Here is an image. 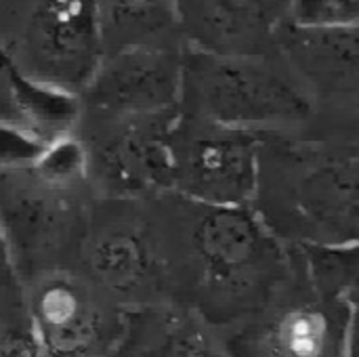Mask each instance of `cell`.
Masks as SVG:
<instances>
[{
    "label": "cell",
    "instance_id": "5",
    "mask_svg": "<svg viewBox=\"0 0 359 357\" xmlns=\"http://www.w3.org/2000/svg\"><path fill=\"white\" fill-rule=\"evenodd\" d=\"M17 53L32 78L80 93L105 55L97 0H38Z\"/></svg>",
    "mask_w": 359,
    "mask_h": 357
},
{
    "label": "cell",
    "instance_id": "10",
    "mask_svg": "<svg viewBox=\"0 0 359 357\" xmlns=\"http://www.w3.org/2000/svg\"><path fill=\"white\" fill-rule=\"evenodd\" d=\"M0 76L8 86L21 124L27 130H32L46 143L57 137L76 133L82 112L78 93L32 78L19 67L15 57L2 46H0Z\"/></svg>",
    "mask_w": 359,
    "mask_h": 357
},
{
    "label": "cell",
    "instance_id": "9",
    "mask_svg": "<svg viewBox=\"0 0 359 357\" xmlns=\"http://www.w3.org/2000/svg\"><path fill=\"white\" fill-rule=\"evenodd\" d=\"M105 55L124 48L183 50L175 0H97Z\"/></svg>",
    "mask_w": 359,
    "mask_h": 357
},
{
    "label": "cell",
    "instance_id": "15",
    "mask_svg": "<svg viewBox=\"0 0 359 357\" xmlns=\"http://www.w3.org/2000/svg\"><path fill=\"white\" fill-rule=\"evenodd\" d=\"M290 21L303 27H359V0H292Z\"/></svg>",
    "mask_w": 359,
    "mask_h": 357
},
{
    "label": "cell",
    "instance_id": "3",
    "mask_svg": "<svg viewBox=\"0 0 359 357\" xmlns=\"http://www.w3.org/2000/svg\"><path fill=\"white\" fill-rule=\"evenodd\" d=\"M177 112L139 116L80 114L76 135L86 151V177L95 196L145 200L170 191L168 133Z\"/></svg>",
    "mask_w": 359,
    "mask_h": 357
},
{
    "label": "cell",
    "instance_id": "16",
    "mask_svg": "<svg viewBox=\"0 0 359 357\" xmlns=\"http://www.w3.org/2000/svg\"><path fill=\"white\" fill-rule=\"evenodd\" d=\"M44 145L46 141L27 130L23 124L0 120V168L34 164Z\"/></svg>",
    "mask_w": 359,
    "mask_h": 357
},
{
    "label": "cell",
    "instance_id": "1",
    "mask_svg": "<svg viewBox=\"0 0 359 357\" xmlns=\"http://www.w3.org/2000/svg\"><path fill=\"white\" fill-rule=\"evenodd\" d=\"M257 213L301 244L359 242V156L261 139Z\"/></svg>",
    "mask_w": 359,
    "mask_h": 357
},
{
    "label": "cell",
    "instance_id": "2",
    "mask_svg": "<svg viewBox=\"0 0 359 357\" xmlns=\"http://www.w3.org/2000/svg\"><path fill=\"white\" fill-rule=\"evenodd\" d=\"M179 114L271 135L309 122L313 101L288 63L282 67L273 55H217L185 46Z\"/></svg>",
    "mask_w": 359,
    "mask_h": 357
},
{
    "label": "cell",
    "instance_id": "11",
    "mask_svg": "<svg viewBox=\"0 0 359 357\" xmlns=\"http://www.w3.org/2000/svg\"><path fill=\"white\" fill-rule=\"evenodd\" d=\"M135 200H126L124 204V221L107 225L105 231L95 240L90 261L99 278L116 288H128L141 282L147 274V244L143 238L141 213L137 208V217H130Z\"/></svg>",
    "mask_w": 359,
    "mask_h": 357
},
{
    "label": "cell",
    "instance_id": "6",
    "mask_svg": "<svg viewBox=\"0 0 359 357\" xmlns=\"http://www.w3.org/2000/svg\"><path fill=\"white\" fill-rule=\"evenodd\" d=\"M181 50L124 48L103 55L97 72L78 93L93 116H139L179 109Z\"/></svg>",
    "mask_w": 359,
    "mask_h": 357
},
{
    "label": "cell",
    "instance_id": "4",
    "mask_svg": "<svg viewBox=\"0 0 359 357\" xmlns=\"http://www.w3.org/2000/svg\"><path fill=\"white\" fill-rule=\"evenodd\" d=\"M261 139V133L179 114L168 133L170 191L204 204H252Z\"/></svg>",
    "mask_w": 359,
    "mask_h": 357
},
{
    "label": "cell",
    "instance_id": "12",
    "mask_svg": "<svg viewBox=\"0 0 359 357\" xmlns=\"http://www.w3.org/2000/svg\"><path fill=\"white\" fill-rule=\"evenodd\" d=\"M313 288L326 307H359V242L301 244Z\"/></svg>",
    "mask_w": 359,
    "mask_h": 357
},
{
    "label": "cell",
    "instance_id": "8",
    "mask_svg": "<svg viewBox=\"0 0 359 357\" xmlns=\"http://www.w3.org/2000/svg\"><path fill=\"white\" fill-rule=\"evenodd\" d=\"M185 46L217 55H278L292 0H175Z\"/></svg>",
    "mask_w": 359,
    "mask_h": 357
},
{
    "label": "cell",
    "instance_id": "7",
    "mask_svg": "<svg viewBox=\"0 0 359 357\" xmlns=\"http://www.w3.org/2000/svg\"><path fill=\"white\" fill-rule=\"evenodd\" d=\"M278 55L313 103L359 112V27H303L288 19Z\"/></svg>",
    "mask_w": 359,
    "mask_h": 357
},
{
    "label": "cell",
    "instance_id": "13",
    "mask_svg": "<svg viewBox=\"0 0 359 357\" xmlns=\"http://www.w3.org/2000/svg\"><path fill=\"white\" fill-rule=\"evenodd\" d=\"M282 351L286 357H324L330 347L326 311L297 309L282 324Z\"/></svg>",
    "mask_w": 359,
    "mask_h": 357
},
{
    "label": "cell",
    "instance_id": "17",
    "mask_svg": "<svg viewBox=\"0 0 359 357\" xmlns=\"http://www.w3.org/2000/svg\"><path fill=\"white\" fill-rule=\"evenodd\" d=\"M345 357H359V307L349 309L347 316V349Z\"/></svg>",
    "mask_w": 359,
    "mask_h": 357
},
{
    "label": "cell",
    "instance_id": "14",
    "mask_svg": "<svg viewBox=\"0 0 359 357\" xmlns=\"http://www.w3.org/2000/svg\"><path fill=\"white\" fill-rule=\"evenodd\" d=\"M32 166L42 177H46L55 183H63V185L88 183L86 151L76 133L48 141Z\"/></svg>",
    "mask_w": 359,
    "mask_h": 357
}]
</instances>
